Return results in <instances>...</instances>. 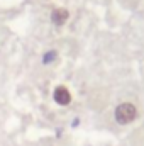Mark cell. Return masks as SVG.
Wrapping results in <instances>:
<instances>
[{
    "label": "cell",
    "mask_w": 144,
    "mask_h": 146,
    "mask_svg": "<svg viewBox=\"0 0 144 146\" xmlns=\"http://www.w3.org/2000/svg\"><path fill=\"white\" fill-rule=\"evenodd\" d=\"M139 115L137 106H134L132 102H120L115 109H114V119L119 126H129L132 124Z\"/></svg>",
    "instance_id": "6da1fadb"
},
{
    "label": "cell",
    "mask_w": 144,
    "mask_h": 146,
    "mask_svg": "<svg viewBox=\"0 0 144 146\" xmlns=\"http://www.w3.org/2000/svg\"><path fill=\"white\" fill-rule=\"evenodd\" d=\"M53 100H54V104H58L59 107L70 106L73 102L71 90H70L66 85H58V87H54V90H53Z\"/></svg>",
    "instance_id": "7a4b0ae2"
},
{
    "label": "cell",
    "mask_w": 144,
    "mask_h": 146,
    "mask_svg": "<svg viewBox=\"0 0 144 146\" xmlns=\"http://www.w3.org/2000/svg\"><path fill=\"white\" fill-rule=\"evenodd\" d=\"M70 19V10L66 7H56L51 10V15H49V21L53 26L56 27H63Z\"/></svg>",
    "instance_id": "3957f363"
},
{
    "label": "cell",
    "mask_w": 144,
    "mask_h": 146,
    "mask_svg": "<svg viewBox=\"0 0 144 146\" xmlns=\"http://www.w3.org/2000/svg\"><path fill=\"white\" fill-rule=\"evenodd\" d=\"M56 60H58V49H46V51L42 53V56H41V63H42L44 66L53 65Z\"/></svg>",
    "instance_id": "277c9868"
},
{
    "label": "cell",
    "mask_w": 144,
    "mask_h": 146,
    "mask_svg": "<svg viewBox=\"0 0 144 146\" xmlns=\"http://www.w3.org/2000/svg\"><path fill=\"white\" fill-rule=\"evenodd\" d=\"M80 126V117H75V121L71 122V127H78Z\"/></svg>",
    "instance_id": "5b68a950"
}]
</instances>
